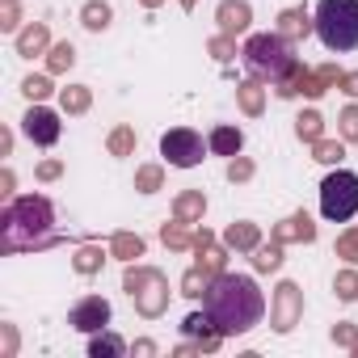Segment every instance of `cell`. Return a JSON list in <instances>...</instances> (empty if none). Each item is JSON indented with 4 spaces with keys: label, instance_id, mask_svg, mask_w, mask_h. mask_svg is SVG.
Returning a JSON list of instances; mask_svg holds the SVG:
<instances>
[{
    "label": "cell",
    "instance_id": "cell-38",
    "mask_svg": "<svg viewBox=\"0 0 358 358\" xmlns=\"http://www.w3.org/2000/svg\"><path fill=\"white\" fill-rule=\"evenodd\" d=\"M337 122H341V139H358V106H345Z\"/></svg>",
    "mask_w": 358,
    "mask_h": 358
},
{
    "label": "cell",
    "instance_id": "cell-47",
    "mask_svg": "<svg viewBox=\"0 0 358 358\" xmlns=\"http://www.w3.org/2000/svg\"><path fill=\"white\" fill-rule=\"evenodd\" d=\"M194 5H199V0H182V9H194Z\"/></svg>",
    "mask_w": 358,
    "mask_h": 358
},
{
    "label": "cell",
    "instance_id": "cell-16",
    "mask_svg": "<svg viewBox=\"0 0 358 358\" xmlns=\"http://www.w3.org/2000/svg\"><path fill=\"white\" fill-rule=\"evenodd\" d=\"M316 30V17H308V9H282L278 13V34L282 38H308Z\"/></svg>",
    "mask_w": 358,
    "mask_h": 358
},
{
    "label": "cell",
    "instance_id": "cell-4",
    "mask_svg": "<svg viewBox=\"0 0 358 358\" xmlns=\"http://www.w3.org/2000/svg\"><path fill=\"white\" fill-rule=\"evenodd\" d=\"M316 34L329 51L358 47V0H320L316 5Z\"/></svg>",
    "mask_w": 358,
    "mask_h": 358
},
{
    "label": "cell",
    "instance_id": "cell-34",
    "mask_svg": "<svg viewBox=\"0 0 358 358\" xmlns=\"http://www.w3.org/2000/svg\"><path fill=\"white\" fill-rule=\"evenodd\" d=\"M207 51H211L220 64H228V59L236 55V38H232V34H220V38H211V43H207Z\"/></svg>",
    "mask_w": 358,
    "mask_h": 358
},
{
    "label": "cell",
    "instance_id": "cell-46",
    "mask_svg": "<svg viewBox=\"0 0 358 358\" xmlns=\"http://www.w3.org/2000/svg\"><path fill=\"white\" fill-rule=\"evenodd\" d=\"M139 5H143V9H160V5H164V0H139Z\"/></svg>",
    "mask_w": 358,
    "mask_h": 358
},
{
    "label": "cell",
    "instance_id": "cell-25",
    "mask_svg": "<svg viewBox=\"0 0 358 358\" xmlns=\"http://www.w3.org/2000/svg\"><path fill=\"white\" fill-rule=\"evenodd\" d=\"M278 266H282V245H278V241L253 249V270H257V274H274Z\"/></svg>",
    "mask_w": 358,
    "mask_h": 358
},
{
    "label": "cell",
    "instance_id": "cell-5",
    "mask_svg": "<svg viewBox=\"0 0 358 358\" xmlns=\"http://www.w3.org/2000/svg\"><path fill=\"white\" fill-rule=\"evenodd\" d=\"M122 291L135 299L139 316H160L169 308V278L152 266H127L122 274Z\"/></svg>",
    "mask_w": 358,
    "mask_h": 358
},
{
    "label": "cell",
    "instance_id": "cell-32",
    "mask_svg": "<svg viewBox=\"0 0 358 358\" xmlns=\"http://www.w3.org/2000/svg\"><path fill=\"white\" fill-rule=\"evenodd\" d=\"M341 156H345V148L337 143V139H316L312 143V160H320V164H341Z\"/></svg>",
    "mask_w": 358,
    "mask_h": 358
},
{
    "label": "cell",
    "instance_id": "cell-28",
    "mask_svg": "<svg viewBox=\"0 0 358 358\" xmlns=\"http://www.w3.org/2000/svg\"><path fill=\"white\" fill-rule=\"evenodd\" d=\"M160 186H164V169H160V164L135 169V190H139V194H156Z\"/></svg>",
    "mask_w": 358,
    "mask_h": 358
},
{
    "label": "cell",
    "instance_id": "cell-26",
    "mask_svg": "<svg viewBox=\"0 0 358 358\" xmlns=\"http://www.w3.org/2000/svg\"><path fill=\"white\" fill-rule=\"evenodd\" d=\"M186 228H190V224L173 220V224H164V228H160V241H164L169 249H177V253H186V249H194V236H190Z\"/></svg>",
    "mask_w": 358,
    "mask_h": 358
},
{
    "label": "cell",
    "instance_id": "cell-10",
    "mask_svg": "<svg viewBox=\"0 0 358 358\" xmlns=\"http://www.w3.org/2000/svg\"><path fill=\"white\" fill-rule=\"evenodd\" d=\"M68 324L80 329V333H97V329H106V324H110V299H101V295H85V299L72 308Z\"/></svg>",
    "mask_w": 358,
    "mask_h": 358
},
{
    "label": "cell",
    "instance_id": "cell-37",
    "mask_svg": "<svg viewBox=\"0 0 358 358\" xmlns=\"http://www.w3.org/2000/svg\"><path fill=\"white\" fill-rule=\"evenodd\" d=\"M337 257H345V262L358 266V228H350V232L337 236Z\"/></svg>",
    "mask_w": 358,
    "mask_h": 358
},
{
    "label": "cell",
    "instance_id": "cell-18",
    "mask_svg": "<svg viewBox=\"0 0 358 358\" xmlns=\"http://www.w3.org/2000/svg\"><path fill=\"white\" fill-rule=\"evenodd\" d=\"M203 211H207L203 190H186V194H177V203H173V220H182V224H190V228L203 220Z\"/></svg>",
    "mask_w": 358,
    "mask_h": 358
},
{
    "label": "cell",
    "instance_id": "cell-23",
    "mask_svg": "<svg viewBox=\"0 0 358 358\" xmlns=\"http://www.w3.org/2000/svg\"><path fill=\"white\" fill-rule=\"evenodd\" d=\"M110 253H114L118 262H139V257H143V241H139L135 232H114Z\"/></svg>",
    "mask_w": 358,
    "mask_h": 358
},
{
    "label": "cell",
    "instance_id": "cell-22",
    "mask_svg": "<svg viewBox=\"0 0 358 358\" xmlns=\"http://www.w3.org/2000/svg\"><path fill=\"white\" fill-rule=\"evenodd\" d=\"M89 354H93V358H122V354H127V341H122L118 333L97 329V333H93V341H89Z\"/></svg>",
    "mask_w": 358,
    "mask_h": 358
},
{
    "label": "cell",
    "instance_id": "cell-7",
    "mask_svg": "<svg viewBox=\"0 0 358 358\" xmlns=\"http://www.w3.org/2000/svg\"><path fill=\"white\" fill-rule=\"evenodd\" d=\"M211 143H203V135L199 131H190V127H173V131H164L160 135V156L173 164V169H194V164H203Z\"/></svg>",
    "mask_w": 358,
    "mask_h": 358
},
{
    "label": "cell",
    "instance_id": "cell-17",
    "mask_svg": "<svg viewBox=\"0 0 358 358\" xmlns=\"http://www.w3.org/2000/svg\"><path fill=\"white\" fill-rule=\"evenodd\" d=\"M43 51H51V34H47V26H43V22H34V26L17 30V55L34 59V55H43Z\"/></svg>",
    "mask_w": 358,
    "mask_h": 358
},
{
    "label": "cell",
    "instance_id": "cell-43",
    "mask_svg": "<svg viewBox=\"0 0 358 358\" xmlns=\"http://www.w3.org/2000/svg\"><path fill=\"white\" fill-rule=\"evenodd\" d=\"M17 350V333H13V324H5V354H13Z\"/></svg>",
    "mask_w": 358,
    "mask_h": 358
},
{
    "label": "cell",
    "instance_id": "cell-14",
    "mask_svg": "<svg viewBox=\"0 0 358 358\" xmlns=\"http://www.w3.org/2000/svg\"><path fill=\"white\" fill-rule=\"evenodd\" d=\"M320 97L324 93V80L316 76V72H308V68H295L287 80H278V97Z\"/></svg>",
    "mask_w": 358,
    "mask_h": 358
},
{
    "label": "cell",
    "instance_id": "cell-30",
    "mask_svg": "<svg viewBox=\"0 0 358 358\" xmlns=\"http://www.w3.org/2000/svg\"><path fill=\"white\" fill-rule=\"evenodd\" d=\"M101 262H106V253H101L97 245H80V249H76V257H72L76 274H97V270H101Z\"/></svg>",
    "mask_w": 358,
    "mask_h": 358
},
{
    "label": "cell",
    "instance_id": "cell-40",
    "mask_svg": "<svg viewBox=\"0 0 358 358\" xmlns=\"http://www.w3.org/2000/svg\"><path fill=\"white\" fill-rule=\"evenodd\" d=\"M249 177H253V160L232 156V164H228V182H249Z\"/></svg>",
    "mask_w": 358,
    "mask_h": 358
},
{
    "label": "cell",
    "instance_id": "cell-2",
    "mask_svg": "<svg viewBox=\"0 0 358 358\" xmlns=\"http://www.w3.org/2000/svg\"><path fill=\"white\" fill-rule=\"evenodd\" d=\"M55 207L43 194H22L5 207L0 215V249L5 253H22V249H47L55 245Z\"/></svg>",
    "mask_w": 358,
    "mask_h": 358
},
{
    "label": "cell",
    "instance_id": "cell-13",
    "mask_svg": "<svg viewBox=\"0 0 358 358\" xmlns=\"http://www.w3.org/2000/svg\"><path fill=\"white\" fill-rule=\"evenodd\" d=\"M274 241L278 245H308V241H316V224L308 220V211H295V215H287L282 224H274Z\"/></svg>",
    "mask_w": 358,
    "mask_h": 358
},
{
    "label": "cell",
    "instance_id": "cell-27",
    "mask_svg": "<svg viewBox=\"0 0 358 358\" xmlns=\"http://www.w3.org/2000/svg\"><path fill=\"white\" fill-rule=\"evenodd\" d=\"M110 17H114V13H110L106 0H89V5L80 9V22H85V30H93V34H97V30H106V26H110Z\"/></svg>",
    "mask_w": 358,
    "mask_h": 358
},
{
    "label": "cell",
    "instance_id": "cell-8",
    "mask_svg": "<svg viewBox=\"0 0 358 358\" xmlns=\"http://www.w3.org/2000/svg\"><path fill=\"white\" fill-rule=\"evenodd\" d=\"M299 316H303V291H299L295 282H278L274 303H270V324H274L278 333H291V329L299 324Z\"/></svg>",
    "mask_w": 358,
    "mask_h": 358
},
{
    "label": "cell",
    "instance_id": "cell-33",
    "mask_svg": "<svg viewBox=\"0 0 358 358\" xmlns=\"http://www.w3.org/2000/svg\"><path fill=\"white\" fill-rule=\"evenodd\" d=\"M110 156H131L135 152V131L131 127H118V131H110Z\"/></svg>",
    "mask_w": 358,
    "mask_h": 358
},
{
    "label": "cell",
    "instance_id": "cell-11",
    "mask_svg": "<svg viewBox=\"0 0 358 358\" xmlns=\"http://www.w3.org/2000/svg\"><path fill=\"white\" fill-rule=\"evenodd\" d=\"M182 333H186V337H194L207 354H211V350H220V341H224V333L215 329V320H211V312H207V308H203V312H190V316L182 320Z\"/></svg>",
    "mask_w": 358,
    "mask_h": 358
},
{
    "label": "cell",
    "instance_id": "cell-3",
    "mask_svg": "<svg viewBox=\"0 0 358 358\" xmlns=\"http://www.w3.org/2000/svg\"><path fill=\"white\" fill-rule=\"evenodd\" d=\"M245 68L257 76V80H287L295 68H299V59H295V51H291V38H282V34H253L249 43H245Z\"/></svg>",
    "mask_w": 358,
    "mask_h": 358
},
{
    "label": "cell",
    "instance_id": "cell-36",
    "mask_svg": "<svg viewBox=\"0 0 358 358\" xmlns=\"http://www.w3.org/2000/svg\"><path fill=\"white\" fill-rule=\"evenodd\" d=\"M333 291H337V299H358V274L354 270H341L337 282H333Z\"/></svg>",
    "mask_w": 358,
    "mask_h": 358
},
{
    "label": "cell",
    "instance_id": "cell-35",
    "mask_svg": "<svg viewBox=\"0 0 358 358\" xmlns=\"http://www.w3.org/2000/svg\"><path fill=\"white\" fill-rule=\"evenodd\" d=\"M22 93H26L30 101H43V97H51V80H47V76H26V80H22Z\"/></svg>",
    "mask_w": 358,
    "mask_h": 358
},
{
    "label": "cell",
    "instance_id": "cell-24",
    "mask_svg": "<svg viewBox=\"0 0 358 358\" xmlns=\"http://www.w3.org/2000/svg\"><path fill=\"white\" fill-rule=\"evenodd\" d=\"M59 106H64V114H85L93 106V93L85 85H68V89H59Z\"/></svg>",
    "mask_w": 358,
    "mask_h": 358
},
{
    "label": "cell",
    "instance_id": "cell-9",
    "mask_svg": "<svg viewBox=\"0 0 358 358\" xmlns=\"http://www.w3.org/2000/svg\"><path fill=\"white\" fill-rule=\"evenodd\" d=\"M22 131H26V139H30V143L51 148V143L59 139V114H55V110H47V106H30V110H26V118H22Z\"/></svg>",
    "mask_w": 358,
    "mask_h": 358
},
{
    "label": "cell",
    "instance_id": "cell-44",
    "mask_svg": "<svg viewBox=\"0 0 358 358\" xmlns=\"http://www.w3.org/2000/svg\"><path fill=\"white\" fill-rule=\"evenodd\" d=\"M341 89H345V93H354V97H358V72H354V76H341Z\"/></svg>",
    "mask_w": 358,
    "mask_h": 358
},
{
    "label": "cell",
    "instance_id": "cell-6",
    "mask_svg": "<svg viewBox=\"0 0 358 358\" xmlns=\"http://www.w3.org/2000/svg\"><path fill=\"white\" fill-rule=\"evenodd\" d=\"M354 211H358V173H350V169L329 173L320 182V215L333 224H345V220H354Z\"/></svg>",
    "mask_w": 358,
    "mask_h": 358
},
{
    "label": "cell",
    "instance_id": "cell-42",
    "mask_svg": "<svg viewBox=\"0 0 358 358\" xmlns=\"http://www.w3.org/2000/svg\"><path fill=\"white\" fill-rule=\"evenodd\" d=\"M59 173H64V164H59V160H43V164H38V182H55Z\"/></svg>",
    "mask_w": 358,
    "mask_h": 358
},
{
    "label": "cell",
    "instance_id": "cell-21",
    "mask_svg": "<svg viewBox=\"0 0 358 358\" xmlns=\"http://www.w3.org/2000/svg\"><path fill=\"white\" fill-rule=\"evenodd\" d=\"M236 101H241V110H245L249 118H257V114L266 110V89H262V80H245V85H236Z\"/></svg>",
    "mask_w": 358,
    "mask_h": 358
},
{
    "label": "cell",
    "instance_id": "cell-15",
    "mask_svg": "<svg viewBox=\"0 0 358 358\" xmlns=\"http://www.w3.org/2000/svg\"><path fill=\"white\" fill-rule=\"evenodd\" d=\"M224 245H228V249H236V253H253V249L262 245V228H257V224H249V220H236V224H228Z\"/></svg>",
    "mask_w": 358,
    "mask_h": 358
},
{
    "label": "cell",
    "instance_id": "cell-41",
    "mask_svg": "<svg viewBox=\"0 0 358 358\" xmlns=\"http://www.w3.org/2000/svg\"><path fill=\"white\" fill-rule=\"evenodd\" d=\"M333 341L358 354V329H354V324H337V329H333Z\"/></svg>",
    "mask_w": 358,
    "mask_h": 358
},
{
    "label": "cell",
    "instance_id": "cell-19",
    "mask_svg": "<svg viewBox=\"0 0 358 358\" xmlns=\"http://www.w3.org/2000/svg\"><path fill=\"white\" fill-rule=\"evenodd\" d=\"M207 143H211L215 156H241V148H245V131H241V127H215Z\"/></svg>",
    "mask_w": 358,
    "mask_h": 358
},
{
    "label": "cell",
    "instance_id": "cell-12",
    "mask_svg": "<svg viewBox=\"0 0 358 358\" xmlns=\"http://www.w3.org/2000/svg\"><path fill=\"white\" fill-rule=\"evenodd\" d=\"M215 22H220V34H241V30H249V22H253V9H249V0H224V5L215 9Z\"/></svg>",
    "mask_w": 358,
    "mask_h": 358
},
{
    "label": "cell",
    "instance_id": "cell-29",
    "mask_svg": "<svg viewBox=\"0 0 358 358\" xmlns=\"http://www.w3.org/2000/svg\"><path fill=\"white\" fill-rule=\"evenodd\" d=\"M320 131H324V118H320L316 110H308V114H299V118H295V135H299L308 148L320 139Z\"/></svg>",
    "mask_w": 358,
    "mask_h": 358
},
{
    "label": "cell",
    "instance_id": "cell-20",
    "mask_svg": "<svg viewBox=\"0 0 358 358\" xmlns=\"http://www.w3.org/2000/svg\"><path fill=\"white\" fill-rule=\"evenodd\" d=\"M215 278H220V274H215L211 266L194 262V266L186 270V278H182V295H190V299H203V295H207V287H211Z\"/></svg>",
    "mask_w": 358,
    "mask_h": 358
},
{
    "label": "cell",
    "instance_id": "cell-45",
    "mask_svg": "<svg viewBox=\"0 0 358 358\" xmlns=\"http://www.w3.org/2000/svg\"><path fill=\"white\" fill-rule=\"evenodd\" d=\"M9 190H13V173L5 169V173H0V194H9Z\"/></svg>",
    "mask_w": 358,
    "mask_h": 358
},
{
    "label": "cell",
    "instance_id": "cell-31",
    "mask_svg": "<svg viewBox=\"0 0 358 358\" xmlns=\"http://www.w3.org/2000/svg\"><path fill=\"white\" fill-rule=\"evenodd\" d=\"M72 64H76V51H72V43H55V47L47 51V68H51L55 76H59V72H68Z\"/></svg>",
    "mask_w": 358,
    "mask_h": 358
},
{
    "label": "cell",
    "instance_id": "cell-39",
    "mask_svg": "<svg viewBox=\"0 0 358 358\" xmlns=\"http://www.w3.org/2000/svg\"><path fill=\"white\" fill-rule=\"evenodd\" d=\"M17 17H22L17 0H0V30H17Z\"/></svg>",
    "mask_w": 358,
    "mask_h": 358
},
{
    "label": "cell",
    "instance_id": "cell-1",
    "mask_svg": "<svg viewBox=\"0 0 358 358\" xmlns=\"http://www.w3.org/2000/svg\"><path fill=\"white\" fill-rule=\"evenodd\" d=\"M203 308L211 312V320H215V329H220L224 337H241V333H249V329L262 320L266 295L257 291V282H253L249 274H228V270H224V274L207 287Z\"/></svg>",
    "mask_w": 358,
    "mask_h": 358
}]
</instances>
